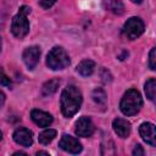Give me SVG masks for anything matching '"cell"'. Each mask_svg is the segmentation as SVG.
I'll use <instances>...</instances> for the list:
<instances>
[{"instance_id": "cell-7", "label": "cell", "mask_w": 156, "mask_h": 156, "mask_svg": "<svg viewBox=\"0 0 156 156\" xmlns=\"http://www.w3.org/2000/svg\"><path fill=\"white\" fill-rule=\"evenodd\" d=\"M22 58H23V62L26 63V66L28 67V69H34L40 58V48L37 45L28 46L23 51Z\"/></svg>"}, {"instance_id": "cell-21", "label": "cell", "mask_w": 156, "mask_h": 156, "mask_svg": "<svg viewBox=\"0 0 156 156\" xmlns=\"http://www.w3.org/2000/svg\"><path fill=\"white\" fill-rule=\"evenodd\" d=\"M55 2H56V0H39L40 6L44 7V9H49V7H51Z\"/></svg>"}, {"instance_id": "cell-11", "label": "cell", "mask_w": 156, "mask_h": 156, "mask_svg": "<svg viewBox=\"0 0 156 156\" xmlns=\"http://www.w3.org/2000/svg\"><path fill=\"white\" fill-rule=\"evenodd\" d=\"M30 118L39 127H48L52 123V116L50 113H48L45 111H41V110H38V108L32 110Z\"/></svg>"}, {"instance_id": "cell-4", "label": "cell", "mask_w": 156, "mask_h": 156, "mask_svg": "<svg viewBox=\"0 0 156 156\" xmlns=\"http://www.w3.org/2000/svg\"><path fill=\"white\" fill-rule=\"evenodd\" d=\"M71 63L69 56L66 52V50L61 46H55L52 48L48 56H46V65L52 71H58V69H65L68 67Z\"/></svg>"}, {"instance_id": "cell-16", "label": "cell", "mask_w": 156, "mask_h": 156, "mask_svg": "<svg viewBox=\"0 0 156 156\" xmlns=\"http://www.w3.org/2000/svg\"><path fill=\"white\" fill-rule=\"evenodd\" d=\"M56 136V130L55 129H45L39 134V143L43 145H48L51 143Z\"/></svg>"}, {"instance_id": "cell-1", "label": "cell", "mask_w": 156, "mask_h": 156, "mask_svg": "<svg viewBox=\"0 0 156 156\" xmlns=\"http://www.w3.org/2000/svg\"><path fill=\"white\" fill-rule=\"evenodd\" d=\"M83 98L80 90L76 85H67L61 94V112L65 117L69 118L74 116L82 105Z\"/></svg>"}, {"instance_id": "cell-17", "label": "cell", "mask_w": 156, "mask_h": 156, "mask_svg": "<svg viewBox=\"0 0 156 156\" xmlns=\"http://www.w3.org/2000/svg\"><path fill=\"white\" fill-rule=\"evenodd\" d=\"M93 100H94L98 105L105 106V105H106V100H107V96H106L105 90L101 89V88H96V89L93 91Z\"/></svg>"}, {"instance_id": "cell-15", "label": "cell", "mask_w": 156, "mask_h": 156, "mask_svg": "<svg viewBox=\"0 0 156 156\" xmlns=\"http://www.w3.org/2000/svg\"><path fill=\"white\" fill-rule=\"evenodd\" d=\"M144 89H145L146 98H147L149 100L154 101V100H155V94H156V80H155V78L147 79L146 83H145Z\"/></svg>"}, {"instance_id": "cell-13", "label": "cell", "mask_w": 156, "mask_h": 156, "mask_svg": "<svg viewBox=\"0 0 156 156\" xmlns=\"http://www.w3.org/2000/svg\"><path fill=\"white\" fill-rule=\"evenodd\" d=\"M94 69H95V62L93 60H89V58L82 60L77 66V72L83 77L91 76L94 73Z\"/></svg>"}, {"instance_id": "cell-5", "label": "cell", "mask_w": 156, "mask_h": 156, "mask_svg": "<svg viewBox=\"0 0 156 156\" xmlns=\"http://www.w3.org/2000/svg\"><path fill=\"white\" fill-rule=\"evenodd\" d=\"M144 29H145V24L140 17H130L124 23L122 33L127 39L134 40L144 33Z\"/></svg>"}, {"instance_id": "cell-3", "label": "cell", "mask_w": 156, "mask_h": 156, "mask_svg": "<svg viewBox=\"0 0 156 156\" xmlns=\"http://www.w3.org/2000/svg\"><path fill=\"white\" fill-rule=\"evenodd\" d=\"M28 13H30V7L23 5L20 7V11L17 12V15L12 18L11 32L18 39L24 38L29 32V22L27 18Z\"/></svg>"}, {"instance_id": "cell-8", "label": "cell", "mask_w": 156, "mask_h": 156, "mask_svg": "<svg viewBox=\"0 0 156 156\" xmlns=\"http://www.w3.org/2000/svg\"><path fill=\"white\" fill-rule=\"evenodd\" d=\"M58 146L63 151L69 152V154H79L82 151V144L78 141V139L74 136L67 135V134L62 135V138L58 143Z\"/></svg>"}, {"instance_id": "cell-2", "label": "cell", "mask_w": 156, "mask_h": 156, "mask_svg": "<svg viewBox=\"0 0 156 156\" xmlns=\"http://www.w3.org/2000/svg\"><path fill=\"white\" fill-rule=\"evenodd\" d=\"M143 106V99L140 93L136 89H129L124 93L119 108L123 115L126 116H134L136 115Z\"/></svg>"}, {"instance_id": "cell-26", "label": "cell", "mask_w": 156, "mask_h": 156, "mask_svg": "<svg viewBox=\"0 0 156 156\" xmlns=\"http://www.w3.org/2000/svg\"><path fill=\"white\" fill-rule=\"evenodd\" d=\"M1 139H2V134H1V132H0V141H1Z\"/></svg>"}, {"instance_id": "cell-9", "label": "cell", "mask_w": 156, "mask_h": 156, "mask_svg": "<svg viewBox=\"0 0 156 156\" xmlns=\"http://www.w3.org/2000/svg\"><path fill=\"white\" fill-rule=\"evenodd\" d=\"M139 134L146 144L151 146L156 145V133H155V126L152 123L150 122L141 123L139 127Z\"/></svg>"}, {"instance_id": "cell-19", "label": "cell", "mask_w": 156, "mask_h": 156, "mask_svg": "<svg viewBox=\"0 0 156 156\" xmlns=\"http://www.w3.org/2000/svg\"><path fill=\"white\" fill-rule=\"evenodd\" d=\"M149 67L150 69H156V48H152L149 54Z\"/></svg>"}, {"instance_id": "cell-25", "label": "cell", "mask_w": 156, "mask_h": 156, "mask_svg": "<svg viewBox=\"0 0 156 156\" xmlns=\"http://www.w3.org/2000/svg\"><path fill=\"white\" fill-rule=\"evenodd\" d=\"M130 1H132V2H134V4H140L143 0H130Z\"/></svg>"}, {"instance_id": "cell-18", "label": "cell", "mask_w": 156, "mask_h": 156, "mask_svg": "<svg viewBox=\"0 0 156 156\" xmlns=\"http://www.w3.org/2000/svg\"><path fill=\"white\" fill-rule=\"evenodd\" d=\"M107 9L117 15H122L124 11V6L121 0H107Z\"/></svg>"}, {"instance_id": "cell-10", "label": "cell", "mask_w": 156, "mask_h": 156, "mask_svg": "<svg viewBox=\"0 0 156 156\" xmlns=\"http://www.w3.org/2000/svg\"><path fill=\"white\" fill-rule=\"evenodd\" d=\"M13 140L22 146H30L33 144V134L29 129L24 128V127H20L13 132Z\"/></svg>"}, {"instance_id": "cell-20", "label": "cell", "mask_w": 156, "mask_h": 156, "mask_svg": "<svg viewBox=\"0 0 156 156\" xmlns=\"http://www.w3.org/2000/svg\"><path fill=\"white\" fill-rule=\"evenodd\" d=\"M0 85L11 87V79L7 77V74L4 72V69L1 67H0Z\"/></svg>"}, {"instance_id": "cell-23", "label": "cell", "mask_w": 156, "mask_h": 156, "mask_svg": "<svg viewBox=\"0 0 156 156\" xmlns=\"http://www.w3.org/2000/svg\"><path fill=\"white\" fill-rule=\"evenodd\" d=\"M4 102H5V94L2 91H0V107L4 105Z\"/></svg>"}, {"instance_id": "cell-6", "label": "cell", "mask_w": 156, "mask_h": 156, "mask_svg": "<svg viewBox=\"0 0 156 156\" xmlns=\"http://www.w3.org/2000/svg\"><path fill=\"white\" fill-rule=\"evenodd\" d=\"M95 130V127H94V123L93 121L87 117V116H83L80 117L77 122H76V128H74V132L78 136H82V138H88L90 135H93Z\"/></svg>"}, {"instance_id": "cell-14", "label": "cell", "mask_w": 156, "mask_h": 156, "mask_svg": "<svg viewBox=\"0 0 156 156\" xmlns=\"http://www.w3.org/2000/svg\"><path fill=\"white\" fill-rule=\"evenodd\" d=\"M58 85H60V80L58 79H50L46 83H44V85L41 88V94L44 96H50V95L56 93Z\"/></svg>"}, {"instance_id": "cell-12", "label": "cell", "mask_w": 156, "mask_h": 156, "mask_svg": "<svg viewBox=\"0 0 156 156\" xmlns=\"http://www.w3.org/2000/svg\"><path fill=\"white\" fill-rule=\"evenodd\" d=\"M112 127L115 133L119 138H127L130 134V123L124 118H116L112 122Z\"/></svg>"}, {"instance_id": "cell-27", "label": "cell", "mask_w": 156, "mask_h": 156, "mask_svg": "<svg viewBox=\"0 0 156 156\" xmlns=\"http://www.w3.org/2000/svg\"><path fill=\"white\" fill-rule=\"evenodd\" d=\"M0 51H1V38H0Z\"/></svg>"}, {"instance_id": "cell-24", "label": "cell", "mask_w": 156, "mask_h": 156, "mask_svg": "<svg viewBox=\"0 0 156 156\" xmlns=\"http://www.w3.org/2000/svg\"><path fill=\"white\" fill-rule=\"evenodd\" d=\"M37 155H38V156H39V155H48V156H49V152H46V151H38Z\"/></svg>"}, {"instance_id": "cell-22", "label": "cell", "mask_w": 156, "mask_h": 156, "mask_svg": "<svg viewBox=\"0 0 156 156\" xmlns=\"http://www.w3.org/2000/svg\"><path fill=\"white\" fill-rule=\"evenodd\" d=\"M133 155L134 156H143L144 155V150H143V147H141V145H135V147H134V150H133Z\"/></svg>"}]
</instances>
